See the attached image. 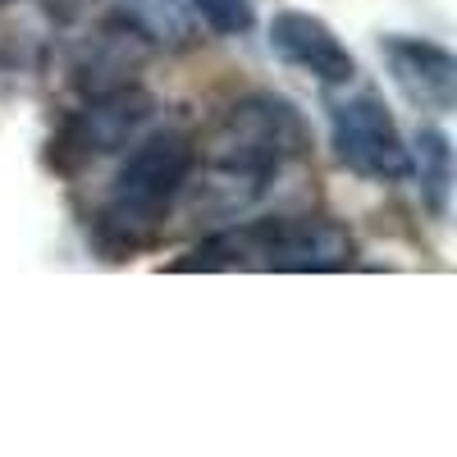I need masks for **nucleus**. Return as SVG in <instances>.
<instances>
[{"label": "nucleus", "instance_id": "obj_1", "mask_svg": "<svg viewBox=\"0 0 457 457\" xmlns=\"http://www.w3.org/2000/svg\"><path fill=\"white\" fill-rule=\"evenodd\" d=\"M197 170V142L183 129L146 133L110 183V197L96 215V243L105 256H133L156 243L165 215Z\"/></svg>", "mask_w": 457, "mask_h": 457}, {"label": "nucleus", "instance_id": "obj_2", "mask_svg": "<svg viewBox=\"0 0 457 457\" xmlns=\"http://www.w3.org/2000/svg\"><path fill=\"white\" fill-rule=\"evenodd\" d=\"M357 261V238L329 215L302 220H247L202 238L170 270H275V275H329Z\"/></svg>", "mask_w": 457, "mask_h": 457}, {"label": "nucleus", "instance_id": "obj_3", "mask_svg": "<svg viewBox=\"0 0 457 457\" xmlns=\"http://www.w3.org/2000/svg\"><path fill=\"white\" fill-rule=\"evenodd\" d=\"M193 142L197 161L228 187V206H238L261 197L265 183L307 151V124L284 96L256 92L224 105L215 124Z\"/></svg>", "mask_w": 457, "mask_h": 457}, {"label": "nucleus", "instance_id": "obj_4", "mask_svg": "<svg viewBox=\"0 0 457 457\" xmlns=\"http://www.w3.org/2000/svg\"><path fill=\"white\" fill-rule=\"evenodd\" d=\"M151 114H156V101H151V92H142L133 83L92 92V101L79 105V110H69L60 120V129L51 133V142H46V170H55L64 179L83 174L101 156L129 146L151 124Z\"/></svg>", "mask_w": 457, "mask_h": 457}, {"label": "nucleus", "instance_id": "obj_5", "mask_svg": "<svg viewBox=\"0 0 457 457\" xmlns=\"http://www.w3.org/2000/svg\"><path fill=\"white\" fill-rule=\"evenodd\" d=\"M329 142H334L338 165H348L357 179L398 183L411 174V151L394 124L389 105L375 92L329 101Z\"/></svg>", "mask_w": 457, "mask_h": 457}, {"label": "nucleus", "instance_id": "obj_6", "mask_svg": "<svg viewBox=\"0 0 457 457\" xmlns=\"http://www.w3.org/2000/svg\"><path fill=\"white\" fill-rule=\"evenodd\" d=\"M270 51L284 64L320 79L325 87H343L357 79L353 51L338 42V32L320 14H307V10H279L270 19Z\"/></svg>", "mask_w": 457, "mask_h": 457}, {"label": "nucleus", "instance_id": "obj_7", "mask_svg": "<svg viewBox=\"0 0 457 457\" xmlns=\"http://www.w3.org/2000/svg\"><path fill=\"white\" fill-rule=\"evenodd\" d=\"M385 64L394 87L430 114H448L457 105V60L448 46L426 42V37H385Z\"/></svg>", "mask_w": 457, "mask_h": 457}, {"label": "nucleus", "instance_id": "obj_8", "mask_svg": "<svg viewBox=\"0 0 457 457\" xmlns=\"http://www.w3.org/2000/svg\"><path fill=\"white\" fill-rule=\"evenodd\" d=\"M51 14L73 23L101 14L105 23H124L151 46H187L193 42V19H187L183 0H51Z\"/></svg>", "mask_w": 457, "mask_h": 457}, {"label": "nucleus", "instance_id": "obj_9", "mask_svg": "<svg viewBox=\"0 0 457 457\" xmlns=\"http://www.w3.org/2000/svg\"><path fill=\"white\" fill-rule=\"evenodd\" d=\"M411 174L421 187V202L430 206L435 220L448 215V197H453V146L444 129H421L416 133V156H411Z\"/></svg>", "mask_w": 457, "mask_h": 457}, {"label": "nucleus", "instance_id": "obj_10", "mask_svg": "<svg viewBox=\"0 0 457 457\" xmlns=\"http://www.w3.org/2000/svg\"><path fill=\"white\" fill-rule=\"evenodd\" d=\"M187 5H193V14L220 37H247L252 23H256L252 0H187Z\"/></svg>", "mask_w": 457, "mask_h": 457}, {"label": "nucleus", "instance_id": "obj_11", "mask_svg": "<svg viewBox=\"0 0 457 457\" xmlns=\"http://www.w3.org/2000/svg\"><path fill=\"white\" fill-rule=\"evenodd\" d=\"M5 5H14V0H0V10H5Z\"/></svg>", "mask_w": 457, "mask_h": 457}]
</instances>
